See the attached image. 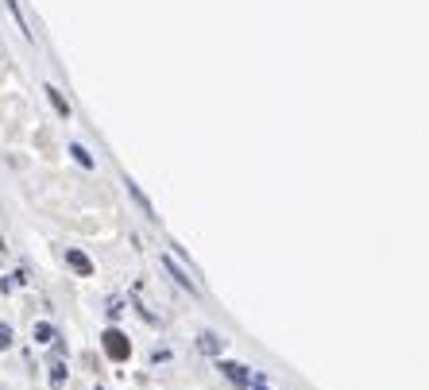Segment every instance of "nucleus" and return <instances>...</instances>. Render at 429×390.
Listing matches in <instances>:
<instances>
[{"label": "nucleus", "mask_w": 429, "mask_h": 390, "mask_svg": "<svg viewBox=\"0 0 429 390\" xmlns=\"http://www.w3.org/2000/svg\"><path fill=\"white\" fill-rule=\"evenodd\" d=\"M101 340H105V356L116 359V363H124V359L132 356V344H128V336H124L120 329H109V332L101 336Z\"/></svg>", "instance_id": "1"}, {"label": "nucleus", "mask_w": 429, "mask_h": 390, "mask_svg": "<svg viewBox=\"0 0 429 390\" xmlns=\"http://www.w3.org/2000/svg\"><path fill=\"white\" fill-rule=\"evenodd\" d=\"M163 263H167V271L170 274H174V278H178V286H182V290H190V294H197V286H194V278H186V271H182V267H174V259H163Z\"/></svg>", "instance_id": "2"}, {"label": "nucleus", "mask_w": 429, "mask_h": 390, "mask_svg": "<svg viewBox=\"0 0 429 390\" xmlns=\"http://www.w3.org/2000/svg\"><path fill=\"white\" fill-rule=\"evenodd\" d=\"M220 371H225L236 387H248V379H252V375H248V367H240V363H220Z\"/></svg>", "instance_id": "3"}, {"label": "nucleus", "mask_w": 429, "mask_h": 390, "mask_svg": "<svg viewBox=\"0 0 429 390\" xmlns=\"http://www.w3.org/2000/svg\"><path fill=\"white\" fill-rule=\"evenodd\" d=\"M66 263L74 267L77 274H93V263H89V255H82V251H70V255H66Z\"/></svg>", "instance_id": "4"}, {"label": "nucleus", "mask_w": 429, "mask_h": 390, "mask_svg": "<svg viewBox=\"0 0 429 390\" xmlns=\"http://www.w3.org/2000/svg\"><path fill=\"white\" fill-rule=\"evenodd\" d=\"M47 97H51V105H54V112H59V117H70V105L62 100L59 89H51V85H47Z\"/></svg>", "instance_id": "5"}, {"label": "nucleus", "mask_w": 429, "mask_h": 390, "mask_svg": "<svg viewBox=\"0 0 429 390\" xmlns=\"http://www.w3.org/2000/svg\"><path fill=\"white\" fill-rule=\"evenodd\" d=\"M8 12H12V20H16V24H20V31H24V39H31V31H27L24 16H20V4H16V0H8Z\"/></svg>", "instance_id": "6"}, {"label": "nucleus", "mask_w": 429, "mask_h": 390, "mask_svg": "<svg viewBox=\"0 0 429 390\" xmlns=\"http://www.w3.org/2000/svg\"><path fill=\"white\" fill-rule=\"evenodd\" d=\"M35 340H39V344H51L54 340V329H51V324H35Z\"/></svg>", "instance_id": "7"}, {"label": "nucleus", "mask_w": 429, "mask_h": 390, "mask_svg": "<svg viewBox=\"0 0 429 390\" xmlns=\"http://www.w3.org/2000/svg\"><path fill=\"white\" fill-rule=\"evenodd\" d=\"M197 348L209 352V356H217V352H220V340H217V336H202V340H197Z\"/></svg>", "instance_id": "8"}, {"label": "nucleus", "mask_w": 429, "mask_h": 390, "mask_svg": "<svg viewBox=\"0 0 429 390\" xmlns=\"http://www.w3.org/2000/svg\"><path fill=\"white\" fill-rule=\"evenodd\" d=\"M70 155H74V158H77V163H82V166H93V158H89V151H85V147H82V143H74V147H70Z\"/></svg>", "instance_id": "9"}, {"label": "nucleus", "mask_w": 429, "mask_h": 390, "mask_svg": "<svg viewBox=\"0 0 429 390\" xmlns=\"http://www.w3.org/2000/svg\"><path fill=\"white\" fill-rule=\"evenodd\" d=\"M62 379H66V367H62V363H54V367H51V382H54V387H59Z\"/></svg>", "instance_id": "10"}, {"label": "nucleus", "mask_w": 429, "mask_h": 390, "mask_svg": "<svg viewBox=\"0 0 429 390\" xmlns=\"http://www.w3.org/2000/svg\"><path fill=\"white\" fill-rule=\"evenodd\" d=\"M12 344V332H8V324H0V348H8Z\"/></svg>", "instance_id": "11"}, {"label": "nucleus", "mask_w": 429, "mask_h": 390, "mask_svg": "<svg viewBox=\"0 0 429 390\" xmlns=\"http://www.w3.org/2000/svg\"><path fill=\"white\" fill-rule=\"evenodd\" d=\"M97 390H101V387H97Z\"/></svg>", "instance_id": "12"}, {"label": "nucleus", "mask_w": 429, "mask_h": 390, "mask_svg": "<svg viewBox=\"0 0 429 390\" xmlns=\"http://www.w3.org/2000/svg\"><path fill=\"white\" fill-rule=\"evenodd\" d=\"M259 390H263V387H259Z\"/></svg>", "instance_id": "13"}]
</instances>
